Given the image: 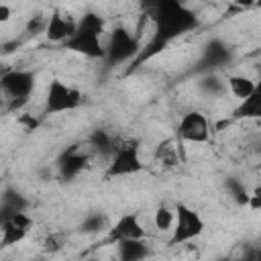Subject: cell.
Masks as SVG:
<instances>
[{
    "label": "cell",
    "instance_id": "6da1fadb",
    "mask_svg": "<svg viewBox=\"0 0 261 261\" xmlns=\"http://www.w3.org/2000/svg\"><path fill=\"white\" fill-rule=\"evenodd\" d=\"M149 18L153 22V35L145 49H141L139 57L133 61V67H139L147 59L161 53L171 41L179 39L181 35L198 29L200 20L194 10H190L186 4L177 0H161L149 6Z\"/></svg>",
    "mask_w": 261,
    "mask_h": 261
},
{
    "label": "cell",
    "instance_id": "7a4b0ae2",
    "mask_svg": "<svg viewBox=\"0 0 261 261\" xmlns=\"http://www.w3.org/2000/svg\"><path fill=\"white\" fill-rule=\"evenodd\" d=\"M141 53V43H139V37L122 27V24H116L110 33H108V41H106V63L110 67L114 65H120V63H126V61H135Z\"/></svg>",
    "mask_w": 261,
    "mask_h": 261
},
{
    "label": "cell",
    "instance_id": "3957f363",
    "mask_svg": "<svg viewBox=\"0 0 261 261\" xmlns=\"http://www.w3.org/2000/svg\"><path fill=\"white\" fill-rule=\"evenodd\" d=\"M0 86L8 100V110H18L35 90V73L31 69H6L0 75Z\"/></svg>",
    "mask_w": 261,
    "mask_h": 261
},
{
    "label": "cell",
    "instance_id": "277c9868",
    "mask_svg": "<svg viewBox=\"0 0 261 261\" xmlns=\"http://www.w3.org/2000/svg\"><path fill=\"white\" fill-rule=\"evenodd\" d=\"M84 102V96L80 90L67 86L61 80H53L47 88V96H45V104H43V114L45 116H53V114H61V112H71L75 108H80Z\"/></svg>",
    "mask_w": 261,
    "mask_h": 261
},
{
    "label": "cell",
    "instance_id": "5b68a950",
    "mask_svg": "<svg viewBox=\"0 0 261 261\" xmlns=\"http://www.w3.org/2000/svg\"><path fill=\"white\" fill-rule=\"evenodd\" d=\"M145 163L141 161V153H139V143L137 141H124L118 143L108 167H106V177H126V175H135L139 171H143Z\"/></svg>",
    "mask_w": 261,
    "mask_h": 261
},
{
    "label": "cell",
    "instance_id": "8992f818",
    "mask_svg": "<svg viewBox=\"0 0 261 261\" xmlns=\"http://www.w3.org/2000/svg\"><path fill=\"white\" fill-rule=\"evenodd\" d=\"M204 228H206V224H204L202 216L194 208H190L186 204H177L175 206V224H173L169 243L171 245L190 243L196 237H200L204 232Z\"/></svg>",
    "mask_w": 261,
    "mask_h": 261
},
{
    "label": "cell",
    "instance_id": "52a82bcc",
    "mask_svg": "<svg viewBox=\"0 0 261 261\" xmlns=\"http://www.w3.org/2000/svg\"><path fill=\"white\" fill-rule=\"evenodd\" d=\"M234 59V53L230 49V45L224 41V39H210L204 49H202V55L196 63V71L200 75L204 73H218L220 69H224L226 65H230Z\"/></svg>",
    "mask_w": 261,
    "mask_h": 261
},
{
    "label": "cell",
    "instance_id": "ba28073f",
    "mask_svg": "<svg viewBox=\"0 0 261 261\" xmlns=\"http://www.w3.org/2000/svg\"><path fill=\"white\" fill-rule=\"evenodd\" d=\"M88 161H90V149H82L80 145H71L63 153H59V157L55 161V171H57L59 179L71 181L88 167Z\"/></svg>",
    "mask_w": 261,
    "mask_h": 261
},
{
    "label": "cell",
    "instance_id": "9c48e42d",
    "mask_svg": "<svg viewBox=\"0 0 261 261\" xmlns=\"http://www.w3.org/2000/svg\"><path fill=\"white\" fill-rule=\"evenodd\" d=\"M177 137L186 143H206L210 139L208 118L198 110L186 112L177 122Z\"/></svg>",
    "mask_w": 261,
    "mask_h": 261
},
{
    "label": "cell",
    "instance_id": "30bf717a",
    "mask_svg": "<svg viewBox=\"0 0 261 261\" xmlns=\"http://www.w3.org/2000/svg\"><path fill=\"white\" fill-rule=\"evenodd\" d=\"M63 49H69L90 59H106V45L102 43V37L94 33L77 31V29H75V35L63 43Z\"/></svg>",
    "mask_w": 261,
    "mask_h": 261
},
{
    "label": "cell",
    "instance_id": "8fae6325",
    "mask_svg": "<svg viewBox=\"0 0 261 261\" xmlns=\"http://www.w3.org/2000/svg\"><path fill=\"white\" fill-rule=\"evenodd\" d=\"M135 239H145V228L139 220L137 214H122L108 230L106 241L108 243H122V241H135Z\"/></svg>",
    "mask_w": 261,
    "mask_h": 261
},
{
    "label": "cell",
    "instance_id": "7c38bea8",
    "mask_svg": "<svg viewBox=\"0 0 261 261\" xmlns=\"http://www.w3.org/2000/svg\"><path fill=\"white\" fill-rule=\"evenodd\" d=\"M77 20H73L69 14H63L61 10H53V14L47 18V29L45 35L53 43H65L75 35Z\"/></svg>",
    "mask_w": 261,
    "mask_h": 261
},
{
    "label": "cell",
    "instance_id": "4fadbf2b",
    "mask_svg": "<svg viewBox=\"0 0 261 261\" xmlns=\"http://www.w3.org/2000/svg\"><path fill=\"white\" fill-rule=\"evenodd\" d=\"M29 208V200L24 194H20L14 188H6L2 198H0V222L12 218L18 212H27Z\"/></svg>",
    "mask_w": 261,
    "mask_h": 261
},
{
    "label": "cell",
    "instance_id": "5bb4252c",
    "mask_svg": "<svg viewBox=\"0 0 261 261\" xmlns=\"http://www.w3.org/2000/svg\"><path fill=\"white\" fill-rule=\"evenodd\" d=\"M116 261H145L151 255L149 245L143 239L116 243Z\"/></svg>",
    "mask_w": 261,
    "mask_h": 261
},
{
    "label": "cell",
    "instance_id": "9a60e30c",
    "mask_svg": "<svg viewBox=\"0 0 261 261\" xmlns=\"http://www.w3.org/2000/svg\"><path fill=\"white\" fill-rule=\"evenodd\" d=\"M198 92L206 98H224L228 94V84L218 73H204L198 80Z\"/></svg>",
    "mask_w": 261,
    "mask_h": 261
},
{
    "label": "cell",
    "instance_id": "2e32d148",
    "mask_svg": "<svg viewBox=\"0 0 261 261\" xmlns=\"http://www.w3.org/2000/svg\"><path fill=\"white\" fill-rule=\"evenodd\" d=\"M116 145H118V141H114V137L104 128H94L90 133V137H88L90 151L98 153V155H104V157H112Z\"/></svg>",
    "mask_w": 261,
    "mask_h": 261
},
{
    "label": "cell",
    "instance_id": "e0dca14e",
    "mask_svg": "<svg viewBox=\"0 0 261 261\" xmlns=\"http://www.w3.org/2000/svg\"><path fill=\"white\" fill-rule=\"evenodd\" d=\"M110 226L112 224H110L108 214H104L102 210H92L80 222V232H84V234H100V232H108Z\"/></svg>",
    "mask_w": 261,
    "mask_h": 261
},
{
    "label": "cell",
    "instance_id": "ac0fdd59",
    "mask_svg": "<svg viewBox=\"0 0 261 261\" xmlns=\"http://www.w3.org/2000/svg\"><path fill=\"white\" fill-rule=\"evenodd\" d=\"M234 118H261V80L257 82L253 94L234 108Z\"/></svg>",
    "mask_w": 261,
    "mask_h": 261
},
{
    "label": "cell",
    "instance_id": "d6986e66",
    "mask_svg": "<svg viewBox=\"0 0 261 261\" xmlns=\"http://www.w3.org/2000/svg\"><path fill=\"white\" fill-rule=\"evenodd\" d=\"M226 84H228V94H232V96L239 98L241 102L247 100V98L253 94L255 86H257V82H253V80L247 77V75H239V73H230V75L226 77Z\"/></svg>",
    "mask_w": 261,
    "mask_h": 261
},
{
    "label": "cell",
    "instance_id": "ffe728a7",
    "mask_svg": "<svg viewBox=\"0 0 261 261\" xmlns=\"http://www.w3.org/2000/svg\"><path fill=\"white\" fill-rule=\"evenodd\" d=\"M104 29H106V20L98 12L88 10V12H84L77 18V31H86V33H94V35H100L102 37Z\"/></svg>",
    "mask_w": 261,
    "mask_h": 261
},
{
    "label": "cell",
    "instance_id": "44dd1931",
    "mask_svg": "<svg viewBox=\"0 0 261 261\" xmlns=\"http://www.w3.org/2000/svg\"><path fill=\"white\" fill-rule=\"evenodd\" d=\"M224 190L228 192V196L234 200V204L239 206H249V200H251V192L247 190V186L237 179V177H226L224 179Z\"/></svg>",
    "mask_w": 261,
    "mask_h": 261
},
{
    "label": "cell",
    "instance_id": "7402d4cb",
    "mask_svg": "<svg viewBox=\"0 0 261 261\" xmlns=\"http://www.w3.org/2000/svg\"><path fill=\"white\" fill-rule=\"evenodd\" d=\"M27 234H29V230L16 226L12 220H4L2 222V247H12V245L20 243Z\"/></svg>",
    "mask_w": 261,
    "mask_h": 261
},
{
    "label": "cell",
    "instance_id": "603a6c76",
    "mask_svg": "<svg viewBox=\"0 0 261 261\" xmlns=\"http://www.w3.org/2000/svg\"><path fill=\"white\" fill-rule=\"evenodd\" d=\"M153 222H155V228L161 230V232L173 230V224H175V208L171 210L169 206H159V208L155 210Z\"/></svg>",
    "mask_w": 261,
    "mask_h": 261
},
{
    "label": "cell",
    "instance_id": "cb8c5ba5",
    "mask_svg": "<svg viewBox=\"0 0 261 261\" xmlns=\"http://www.w3.org/2000/svg\"><path fill=\"white\" fill-rule=\"evenodd\" d=\"M155 159L161 163V165H173L177 163V157H175V149L171 147V143H161L157 153H155Z\"/></svg>",
    "mask_w": 261,
    "mask_h": 261
},
{
    "label": "cell",
    "instance_id": "d4e9b609",
    "mask_svg": "<svg viewBox=\"0 0 261 261\" xmlns=\"http://www.w3.org/2000/svg\"><path fill=\"white\" fill-rule=\"evenodd\" d=\"M18 124H22L24 130H35L41 122H39V118H35L33 114H22V116H18Z\"/></svg>",
    "mask_w": 261,
    "mask_h": 261
},
{
    "label": "cell",
    "instance_id": "484cf974",
    "mask_svg": "<svg viewBox=\"0 0 261 261\" xmlns=\"http://www.w3.org/2000/svg\"><path fill=\"white\" fill-rule=\"evenodd\" d=\"M43 249H45L47 253H55V251L61 249V241H59L55 234H49V237L43 241Z\"/></svg>",
    "mask_w": 261,
    "mask_h": 261
},
{
    "label": "cell",
    "instance_id": "4316f807",
    "mask_svg": "<svg viewBox=\"0 0 261 261\" xmlns=\"http://www.w3.org/2000/svg\"><path fill=\"white\" fill-rule=\"evenodd\" d=\"M249 208H251V210H261V186H257V188L251 190Z\"/></svg>",
    "mask_w": 261,
    "mask_h": 261
},
{
    "label": "cell",
    "instance_id": "83f0119b",
    "mask_svg": "<svg viewBox=\"0 0 261 261\" xmlns=\"http://www.w3.org/2000/svg\"><path fill=\"white\" fill-rule=\"evenodd\" d=\"M10 14H12L10 6H8V4H0V20H2V22H6V20L10 18Z\"/></svg>",
    "mask_w": 261,
    "mask_h": 261
},
{
    "label": "cell",
    "instance_id": "f1b7e54d",
    "mask_svg": "<svg viewBox=\"0 0 261 261\" xmlns=\"http://www.w3.org/2000/svg\"><path fill=\"white\" fill-rule=\"evenodd\" d=\"M35 261H47V259H45V257H39V259H35Z\"/></svg>",
    "mask_w": 261,
    "mask_h": 261
},
{
    "label": "cell",
    "instance_id": "f546056e",
    "mask_svg": "<svg viewBox=\"0 0 261 261\" xmlns=\"http://www.w3.org/2000/svg\"><path fill=\"white\" fill-rule=\"evenodd\" d=\"M88 261H100V259H88Z\"/></svg>",
    "mask_w": 261,
    "mask_h": 261
}]
</instances>
